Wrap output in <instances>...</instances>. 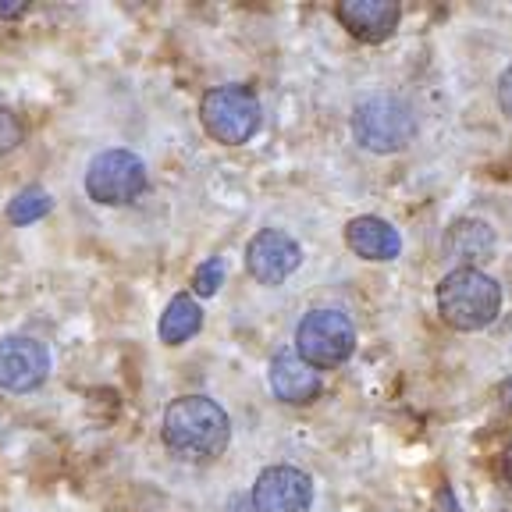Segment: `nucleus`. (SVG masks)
Here are the masks:
<instances>
[{"instance_id": "1", "label": "nucleus", "mask_w": 512, "mask_h": 512, "mask_svg": "<svg viewBox=\"0 0 512 512\" xmlns=\"http://www.w3.org/2000/svg\"><path fill=\"white\" fill-rule=\"evenodd\" d=\"M160 438L185 463H210L232 441V420L207 395H182L164 409Z\"/></svg>"}, {"instance_id": "2", "label": "nucleus", "mask_w": 512, "mask_h": 512, "mask_svg": "<svg viewBox=\"0 0 512 512\" xmlns=\"http://www.w3.org/2000/svg\"><path fill=\"white\" fill-rule=\"evenodd\" d=\"M438 313L448 328L456 331H484L502 313V288L491 274L456 267L438 281Z\"/></svg>"}, {"instance_id": "3", "label": "nucleus", "mask_w": 512, "mask_h": 512, "mask_svg": "<svg viewBox=\"0 0 512 512\" xmlns=\"http://www.w3.org/2000/svg\"><path fill=\"white\" fill-rule=\"evenodd\" d=\"M413 107L395 93H374L352 107V136L370 153H399L416 139Z\"/></svg>"}, {"instance_id": "4", "label": "nucleus", "mask_w": 512, "mask_h": 512, "mask_svg": "<svg viewBox=\"0 0 512 512\" xmlns=\"http://www.w3.org/2000/svg\"><path fill=\"white\" fill-rule=\"evenodd\" d=\"M200 121L221 146H246L260 132V100L249 86H214L200 100Z\"/></svg>"}, {"instance_id": "5", "label": "nucleus", "mask_w": 512, "mask_h": 512, "mask_svg": "<svg viewBox=\"0 0 512 512\" xmlns=\"http://www.w3.org/2000/svg\"><path fill=\"white\" fill-rule=\"evenodd\" d=\"M296 352L313 370H335L356 352V324L342 310H310L296 328Z\"/></svg>"}, {"instance_id": "6", "label": "nucleus", "mask_w": 512, "mask_h": 512, "mask_svg": "<svg viewBox=\"0 0 512 512\" xmlns=\"http://www.w3.org/2000/svg\"><path fill=\"white\" fill-rule=\"evenodd\" d=\"M86 196L100 207H125V203L139 200L146 189V164L139 153L132 150H104L89 160L86 168Z\"/></svg>"}, {"instance_id": "7", "label": "nucleus", "mask_w": 512, "mask_h": 512, "mask_svg": "<svg viewBox=\"0 0 512 512\" xmlns=\"http://www.w3.org/2000/svg\"><path fill=\"white\" fill-rule=\"evenodd\" d=\"M50 377V352L40 338L8 335L0 338V388L11 395L36 392Z\"/></svg>"}, {"instance_id": "8", "label": "nucleus", "mask_w": 512, "mask_h": 512, "mask_svg": "<svg viewBox=\"0 0 512 512\" xmlns=\"http://www.w3.org/2000/svg\"><path fill=\"white\" fill-rule=\"evenodd\" d=\"M253 512H310L313 477L299 466H267L253 484Z\"/></svg>"}, {"instance_id": "9", "label": "nucleus", "mask_w": 512, "mask_h": 512, "mask_svg": "<svg viewBox=\"0 0 512 512\" xmlns=\"http://www.w3.org/2000/svg\"><path fill=\"white\" fill-rule=\"evenodd\" d=\"M303 264V249L281 228H264L256 232L246 246V271L253 274L260 285H281Z\"/></svg>"}, {"instance_id": "10", "label": "nucleus", "mask_w": 512, "mask_h": 512, "mask_svg": "<svg viewBox=\"0 0 512 512\" xmlns=\"http://www.w3.org/2000/svg\"><path fill=\"white\" fill-rule=\"evenodd\" d=\"M335 18L349 29L352 40L360 43H384L399 29L402 8L395 0H342Z\"/></svg>"}, {"instance_id": "11", "label": "nucleus", "mask_w": 512, "mask_h": 512, "mask_svg": "<svg viewBox=\"0 0 512 512\" xmlns=\"http://www.w3.org/2000/svg\"><path fill=\"white\" fill-rule=\"evenodd\" d=\"M345 246L360 256V260L388 264V260H395V256L402 253V235H399V228L388 224L384 217L363 214L345 224Z\"/></svg>"}, {"instance_id": "12", "label": "nucleus", "mask_w": 512, "mask_h": 512, "mask_svg": "<svg viewBox=\"0 0 512 512\" xmlns=\"http://www.w3.org/2000/svg\"><path fill=\"white\" fill-rule=\"evenodd\" d=\"M267 374H271V392L278 395L281 402H292V406L313 402L324 392L320 370H313L306 360H299V352H278Z\"/></svg>"}, {"instance_id": "13", "label": "nucleus", "mask_w": 512, "mask_h": 512, "mask_svg": "<svg viewBox=\"0 0 512 512\" xmlns=\"http://www.w3.org/2000/svg\"><path fill=\"white\" fill-rule=\"evenodd\" d=\"M495 228L488 221H480V217H459L452 228L445 232V253L463 267H473L480 271V264H488L495 260Z\"/></svg>"}, {"instance_id": "14", "label": "nucleus", "mask_w": 512, "mask_h": 512, "mask_svg": "<svg viewBox=\"0 0 512 512\" xmlns=\"http://www.w3.org/2000/svg\"><path fill=\"white\" fill-rule=\"evenodd\" d=\"M203 328V310L192 296H175L164 310L157 324V335L164 345H185L192 335H200Z\"/></svg>"}, {"instance_id": "15", "label": "nucleus", "mask_w": 512, "mask_h": 512, "mask_svg": "<svg viewBox=\"0 0 512 512\" xmlns=\"http://www.w3.org/2000/svg\"><path fill=\"white\" fill-rule=\"evenodd\" d=\"M50 214V196H47V189H25V192H18L15 200H11V207H8V217H11V224H32V221H40V217H47Z\"/></svg>"}, {"instance_id": "16", "label": "nucleus", "mask_w": 512, "mask_h": 512, "mask_svg": "<svg viewBox=\"0 0 512 512\" xmlns=\"http://www.w3.org/2000/svg\"><path fill=\"white\" fill-rule=\"evenodd\" d=\"M221 281H224V260L221 256H210L207 264H200L196 267V274H192V288H196L203 299L214 296L217 288H221Z\"/></svg>"}, {"instance_id": "17", "label": "nucleus", "mask_w": 512, "mask_h": 512, "mask_svg": "<svg viewBox=\"0 0 512 512\" xmlns=\"http://www.w3.org/2000/svg\"><path fill=\"white\" fill-rule=\"evenodd\" d=\"M22 139H25V125L18 121V114L8 111V107H0V157L15 153L22 146Z\"/></svg>"}, {"instance_id": "18", "label": "nucleus", "mask_w": 512, "mask_h": 512, "mask_svg": "<svg viewBox=\"0 0 512 512\" xmlns=\"http://www.w3.org/2000/svg\"><path fill=\"white\" fill-rule=\"evenodd\" d=\"M498 111H502L505 121L512 125V64L498 75Z\"/></svg>"}, {"instance_id": "19", "label": "nucleus", "mask_w": 512, "mask_h": 512, "mask_svg": "<svg viewBox=\"0 0 512 512\" xmlns=\"http://www.w3.org/2000/svg\"><path fill=\"white\" fill-rule=\"evenodd\" d=\"M438 512H459V502L452 498V491L448 488L438 491Z\"/></svg>"}, {"instance_id": "20", "label": "nucleus", "mask_w": 512, "mask_h": 512, "mask_svg": "<svg viewBox=\"0 0 512 512\" xmlns=\"http://www.w3.org/2000/svg\"><path fill=\"white\" fill-rule=\"evenodd\" d=\"M29 11V4H0V18H18V15H25Z\"/></svg>"}, {"instance_id": "21", "label": "nucleus", "mask_w": 512, "mask_h": 512, "mask_svg": "<svg viewBox=\"0 0 512 512\" xmlns=\"http://www.w3.org/2000/svg\"><path fill=\"white\" fill-rule=\"evenodd\" d=\"M502 473H505V484H509V491H512V441H509V448H505V456H502Z\"/></svg>"}, {"instance_id": "22", "label": "nucleus", "mask_w": 512, "mask_h": 512, "mask_svg": "<svg viewBox=\"0 0 512 512\" xmlns=\"http://www.w3.org/2000/svg\"><path fill=\"white\" fill-rule=\"evenodd\" d=\"M498 399H502V409H505V413H512V377L502 384V392H498Z\"/></svg>"}]
</instances>
